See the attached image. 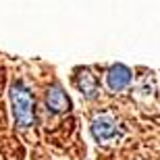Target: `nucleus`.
<instances>
[{"label": "nucleus", "mask_w": 160, "mask_h": 160, "mask_svg": "<svg viewBox=\"0 0 160 160\" xmlns=\"http://www.w3.org/2000/svg\"><path fill=\"white\" fill-rule=\"evenodd\" d=\"M46 106L48 110H52V112H69L71 110V100H69V96L67 92L62 89L60 83H52L46 92Z\"/></svg>", "instance_id": "nucleus-3"}, {"label": "nucleus", "mask_w": 160, "mask_h": 160, "mask_svg": "<svg viewBox=\"0 0 160 160\" xmlns=\"http://www.w3.org/2000/svg\"><path fill=\"white\" fill-rule=\"evenodd\" d=\"M8 98L12 106V117L19 127H29L36 119V100L21 81H15L8 88Z\"/></svg>", "instance_id": "nucleus-1"}, {"label": "nucleus", "mask_w": 160, "mask_h": 160, "mask_svg": "<svg viewBox=\"0 0 160 160\" xmlns=\"http://www.w3.org/2000/svg\"><path fill=\"white\" fill-rule=\"evenodd\" d=\"M75 88H77L85 98H94V96L98 94V77H96L94 71L88 69V67L77 69V73H75Z\"/></svg>", "instance_id": "nucleus-5"}, {"label": "nucleus", "mask_w": 160, "mask_h": 160, "mask_svg": "<svg viewBox=\"0 0 160 160\" xmlns=\"http://www.w3.org/2000/svg\"><path fill=\"white\" fill-rule=\"evenodd\" d=\"M92 135H94L96 142L100 143H108L112 142L114 137L119 135V127H117V121L110 117V114H98L92 121Z\"/></svg>", "instance_id": "nucleus-2"}, {"label": "nucleus", "mask_w": 160, "mask_h": 160, "mask_svg": "<svg viewBox=\"0 0 160 160\" xmlns=\"http://www.w3.org/2000/svg\"><path fill=\"white\" fill-rule=\"evenodd\" d=\"M131 69H127L125 65H112L106 71V85L110 92H123L131 83Z\"/></svg>", "instance_id": "nucleus-4"}]
</instances>
